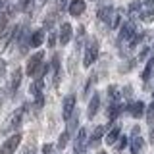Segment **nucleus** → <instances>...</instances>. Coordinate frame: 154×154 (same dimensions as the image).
<instances>
[{
	"instance_id": "nucleus-32",
	"label": "nucleus",
	"mask_w": 154,
	"mask_h": 154,
	"mask_svg": "<svg viewBox=\"0 0 154 154\" xmlns=\"http://www.w3.org/2000/svg\"><path fill=\"white\" fill-rule=\"evenodd\" d=\"M52 152V144H45L42 146V154H50Z\"/></svg>"
},
{
	"instance_id": "nucleus-33",
	"label": "nucleus",
	"mask_w": 154,
	"mask_h": 154,
	"mask_svg": "<svg viewBox=\"0 0 154 154\" xmlns=\"http://www.w3.org/2000/svg\"><path fill=\"white\" fill-rule=\"evenodd\" d=\"M75 125H77V118H73V119L69 122V131H73V129H77Z\"/></svg>"
},
{
	"instance_id": "nucleus-25",
	"label": "nucleus",
	"mask_w": 154,
	"mask_h": 154,
	"mask_svg": "<svg viewBox=\"0 0 154 154\" xmlns=\"http://www.w3.org/2000/svg\"><path fill=\"white\" fill-rule=\"evenodd\" d=\"M139 12H141V2H139V0H133V2L129 4V14L135 16V14H139Z\"/></svg>"
},
{
	"instance_id": "nucleus-17",
	"label": "nucleus",
	"mask_w": 154,
	"mask_h": 154,
	"mask_svg": "<svg viewBox=\"0 0 154 154\" xmlns=\"http://www.w3.org/2000/svg\"><path fill=\"white\" fill-rule=\"evenodd\" d=\"M143 144H144V141L139 137V135H137V137H133L131 144H129V148H131V154H139V152L143 150Z\"/></svg>"
},
{
	"instance_id": "nucleus-31",
	"label": "nucleus",
	"mask_w": 154,
	"mask_h": 154,
	"mask_svg": "<svg viewBox=\"0 0 154 154\" xmlns=\"http://www.w3.org/2000/svg\"><path fill=\"white\" fill-rule=\"evenodd\" d=\"M146 56H148V48H143V50H141V54H139V60H144Z\"/></svg>"
},
{
	"instance_id": "nucleus-20",
	"label": "nucleus",
	"mask_w": 154,
	"mask_h": 154,
	"mask_svg": "<svg viewBox=\"0 0 154 154\" xmlns=\"http://www.w3.org/2000/svg\"><path fill=\"white\" fill-rule=\"evenodd\" d=\"M152 69H154V54L150 56V60H148V64H146V67H144V71H143V79L144 81L152 75Z\"/></svg>"
},
{
	"instance_id": "nucleus-37",
	"label": "nucleus",
	"mask_w": 154,
	"mask_h": 154,
	"mask_svg": "<svg viewBox=\"0 0 154 154\" xmlns=\"http://www.w3.org/2000/svg\"><path fill=\"white\" fill-rule=\"evenodd\" d=\"M98 154H106V152H104V150H100V152H98Z\"/></svg>"
},
{
	"instance_id": "nucleus-30",
	"label": "nucleus",
	"mask_w": 154,
	"mask_h": 154,
	"mask_svg": "<svg viewBox=\"0 0 154 154\" xmlns=\"http://www.w3.org/2000/svg\"><path fill=\"white\" fill-rule=\"evenodd\" d=\"M42 104H45V98H42V93H41V94H37V108H41Z\"/></svg>"
},
{
	"instance_id": "nucleus-6",
	"label": "nucleus",
	"mask_w": 154,
	"mask_h": 154,
	"mask_svg": "<svg viewBox=\"0 0 154 154\" xmlns=\"http://www.w3.org/2000/svg\"><path fill=\"white\" fill-rule=\"evenodd\" d=\"M133 35H135V23L133 21L123 23V27L119 29V41H131Z\"/></svg>"
},
{
	"instance_id": "nucleus-26",
	"label": "nucleus",
	"mask_w": 154,
	"mask_h": 154,
	"mask_svg": "<svg viewBox=\"0 0 154 154\" xmlns=\"http://www.w3.org/2000/svg\"><path fill=\"white\" fill-rule=\"evenodd\" d=\"M144 116H146L148 122H152V119H154V100L150 102V106H148V110H146V114H144Z\"/></svg>"
},
{
	"instance_id": "nucleus-18",
	"label": "nucleus",
	"mask_w": 154,
	"mask_h": 154,
	"mask_svg": "<svg viewBox=\"0 0 154 154\" xmlns=\"http://www.w3.org/2000/svg\"><path fill=\"white\" fill-rule=\"evenodd\" d=\"M42 87H45V83H42V79H35V81L31 83V87H29V93L37 96V94H41V93H42Z\"/></svg>"
},
{
	"instance_id": "nucleus-34",
	"label": "nucleus",
	"mask_w": 154,
	"mask_h": 154,
	"mask_svg": "<svg viewBox=\"0 0 154 154\" xmlns=\"http://www.w3.org/2000/svg\"><path fill=\"white\" fill-rule=\"evenodd\" d=\"M2 73H4V62H0V77H2Z\"/></svg>"
},
{
	"instance_id": "nucleus-10",
	"label": "nucleus",
	"mask_w": 154,
	"mask_h": 154,
	"mask_svg": "<svg viewBox=\"0 0 154 154\" xmlns=\"http://www.w3.org/2000/svg\"><path fill=\"white\" fill-rule=\"evenodd\" d=\"M98 106H100V94L94 93L93 98H91V102H89V110H87V116H89L91 119H93L96 116V112H98Z\"/></svg>"
},
{
	"instance_id": "nucleus-8",
	"label": "nucleus",
	"mask_w": 154,
	"mask_h": 154,
	"mask_svg": "<svg viewBox=\"0 0 154 154\" xmlns=\"http://www.w3.org/2000/svg\"><path fill=\"white\" fill-rule=\"evenodd\" d=\"M71 35H73V29H71L69 23H62L60 27V37H58V41L62 42V45H67V42L71 41Z\"/></svg>"
},
{
	"instance_id": "nucleus-2",
	"label": "nucleus",
	"mask_w": 154,
	"mask_h": 154,
	"mask_svg": "<svg viewBox=\"0 0 154 154\" xmlns=\"http://www.w3.org/2000/svg\"><path fill=\"white\" fill-rule=\"evenodd\" d=\"M42 58H45V52H37V54H33L31 58H29V62H27V67H25V73L29 77H35L37 75V71H38V67L42 66Z\"/></svg>"
},
{
	"instance_id": "nucleus-27",
	"label": "nucleus",
	"mask_w": 154,
	"mask_h": 154,
	"mask_svg": "<svg viewBox=\"0 0 154 154\" xmlns=\"http://www.w3.org/2000/svg\"><path fill=\"white\" fill-rule=\"evenodd\" d=\"M127 146V137H119L118 139V150H123Z\"/></svg>"
},
{
	"instance_id": "nucleus-4",
	"label": "nucleus",
	"mask_w": 154,
	"mask_h": 154,
	"mask_svg": "<svg viewBox=\"0 0 154 154\" xmlns=\"http://www.w3.org/2000/svg\"><path fill=\"white\" fill-rule=\"evenodd\" d=\"M19 143H21V135L16 133V135H12V137L8 139L6 143L0 146V154H14L17 150V146H19Z\"/></svg>"
},
{
	"instance_id": "nucleus-23",
	"label": "nucleus",
	"mask_w": 154,
	"mask_h": 154,
	"mask_svg": "<svg viewBox=\"0 0 154 154\" xmlns=\"http://www.w3.org/2000/svg\"><path fill=\"white\" fill-rule=\"evenodd\" d=\"M141 19L146 21V23H150L154 19V8H148V10H144V12H141Z\"/></svg>"
},
{
	"instance_id": "nucleus-13",
	"label": "nucleus",
	"mask_w": 154,
	"mask_h": 154,
	"mask_svg": "<svg viewBox=\"0 0 154 154\" xmlns=\"http://www.w3.org/2000/svg\"><path fill=\"white\" fill-rule=\"evenodd\" d=\"M104 135H106V125H96L94 131H93V135H91L89 144H98V141L104 137Z\"/></svg>"
},
{
	"instance_id": "nucleus-7",
	"label": "nucleus",
	"mask_w": 154,
	"mask_h": 154,
	"mask_svg": "<svg viewBox=\"0 0 154 154\" xmlns=\"http://www.w3.org/2000/svg\"><path fill=\"white\" fill-rule=\"evenodd\" d=\"M67 12H69L73 17L81 16V14L85 12V0H71L69 6H67Z\"/></svg>"
},
{
	"instance_id": "nucleus-39",
	"label": "nucleus",
	"mask_w": 154,
	"mask_h": 154,
	"mask_svg": "<svg viewBox=\"0 0 154 154\" xmlns=\"http://www.w3.org/2000/svg\"><path fill=\"white\" fill-rule=\"evenodd\" d=\"M152 75H154V69H152Z\"/></svg>"
},
{
	"instance_id": "nucleus-9",
	"label": "nucleus",
	"mask_w": 154,
	"mask_h": 154,
	"mask_svg": "<svg viewBox=\"0 0 154 154\" xmlns=\"http://www.w3.org/2000/svg\"><path fill=\"white\" fill-rule=\"evenodd\" d=\"M85 148H87V129L81 127L75 139V152H83Z\"/></svg>"
},
{
	"instance_id": "nucleus-36",
	"label": "nucleus",
	"mask_w": 154,
	"mask_h": 154,
	"mask_svg": "<svg viewBox=\"0 0 154 154\" xmlns=\"http://www.w3.org/2000/svg\"><path fill=\"white\" fill-rule=\"evenodd\" d=\"M150 141L154 143V127H152V133H150Z\"/></svg>"
},
{
	"instance_id": "nucleus-38",
	"label": "nucleus",
	"mask_w": 154,
	"mask_h": 154,
	"mask_svg": "<svg viewBox=\"0 0 154 154\" xmlns=\"http://www.w3.org/2000/svg\"><path fill=\"white\" fill-rule=\"evenodd\" d=\"M0 8H2V2H0Z\"/></svg>"
},
{
	"instance_id": "nucleus-28",
	"label": "nucleus",
	"mask_w": 154,
	"mask_h": 154,
	"mask_svg": "<svg viewBox=\"0 0 154 154\" xmlns=\"http://www.w3.org/2000/svg\"><path fill=\"white\" fill-rule=\"evenodd\" d=\"M56 45V33H50V35H48V46H54Z\"/></svg>"
},
{
	"instance_id": "nucleus-24",
	"label": "nucleus",
	"mask_w": 154,
	"mask_h": 154,
	"mask_svg": "<svg viewBox=\"0 0 154 154\" xmlns=\"http://www.w3.org/2000/svg\"><path fill=\"white\" fill-rule=\"evenodd\" d=\"M119 25H122V14H114V16H112V21H110V27H112V29H118Z\"/></svg>"
},
{
	"instance_id": "nucleus-14",
	"label": "nucleus",
	"mask_w": 154,
	"mask_h": 154,
	"mask_svg": "<svg viewBox=\"0 0 154 154\" xmlns=\"http://www.w3.org/2000/svg\"><path fill=\"white\" fill-rule=\"evenodd\" d=\"M21 77H23L21 69H16L12 73V81H10V91H12V93H16V91L19 89V85H21Z\"/></svg>"
},
{
	"instance_id": "nucleus-5",
	"label": "nucleus",
	"mask_w": 154,
	"mask_h": 154,
	"mask_svg": "<svg viewBox=\"0 0 154 154\" xmlns=\"http://www.w3.org/2000/svg\"><path fill=\"white\" fill-rule=\"evenodd\" d=\"M75 112V96L73 94H67L64 98V110H62V116H64L66 122H69L71 114Z\"/></svg>"
},
{
	"instance_id": "nucleus-3",
	"label": "nucleus",
	"mask_w": 154,
	"mask_h": 154,
	"mask_svg": "<svg viewBox=\"0 0 154 154\" xmlns=\"http://www.w3.org/2000/svg\"><path fill=\"white\" fill-rule=\"evenodd\" d=\"M23 112H25V106H21V108H17L16 112H14L12 116H10V119L6 122V125H4L2 133H4V131H10V129H17L19 125H21V119H23Z\"/></svg>"
},
{
	"instance_id": "nucleus-22",
	"label": "nucleus",
	"mask_w": 154,
	"mask_h": 154,
	"mask_svg": "<svg viewBox=\"0 0 154 154\" xmlns=\"http://www.w3.org/2000/svg\"><path fill=\"white\" fill-rule=\"evenodd\" d=\"M108 96H110V100H112V102H118V100H119V96H122V94H119V89H118V87H108Z\"/></svg>"
},
{
	"instance_id": "nucleus-12",
	"label": "nucleus",
	"mask_w": 154,
	"mask_h": 154,
	"mask_svg": "<svg viewBox=\"0 0 154 154\" xmlns=\"http://www.w3.org/2000/svg\"><path fill=\"white\" fill-rule=\"evenodd\" d=\"M42 41H45V31H42V29H38V31H35L31 37H29V46L38 48V46L42 45Z\"/></svg>"
},
{
	"instance_id": "nucleus-19",
	"label": "nucleus",
	"mask_w": 154,
	"mask_h": 154,
	"mask_svg": "<svg viewBox=\"0 0 154 154\" xmlns=\"http://www.w3.org/2000/svg\"><path fill=\"white\" fill-rule=\"evenodd\" d=\"M122 108H123V106H119L118 102H114V104L108 108V118H110V119H116V118L119 116V112H122Z\"/></svg>"
},
{
	"instance_id": "nucleus-11",
	"label": "nucleus",
	"mask_w": 154,
	"mask_h": 154,
	"mask_svg": "<svg viewBox=\"0 0 154 154\" xmlns=\"http://www.w3.org/2000/svg\"><path fill=\"white\" fill-rule=\"evenodd\" d=\"M144 112H146V108H144V104L139 100V102H133L131 106H129V114L133 116L135 119H139V118H143Z\"/></svg>"
},
{
	"instance_id": "nucleus-16",
	"label": "nucleus",
	"mask_w": 154,
	"mask_h": 154,
	"mask_svg": "<svg viewBox=\"0 0 154 154\" xmlns=\"http://www.w3.org/2000/svg\"><path fill=\"white\" fill-rule=\"evenodd\" d=\"M119 133H122V129H119V125H116V127H112L108 131V135H106V143L108 144H116L119 139Z\"/></svg>"
},
{
	"instance_id": "nucleus-1",
	"label": "nucleus",
	"mask_w": 154,
	"mask_h": 154,
	"mask_svg": "<svg viewBox=\"0 0 154 154\" xmlns=\"http://www.w3.org/2000/svg\"><path fill=\"white\" fill-rule=\"evenodd\" d=\"M96 58H98V42L94 41H89V45L85 48V56H83V66L85 67H91L96 62Z\"/></svg>"
},
{
	"instance_id": "nucleus-29",
	"label": "nucleus",
	"mask_w": 154,
	"mask_h": 154,
	"mask_svg": "<svg viewBox=\"0 0 154 154\" xmlns=\"http://www.w3.org/2000/svg\"><path fill=\"white\" fill-rule=\"evenodd\" d=\"M29 4H31V0H19V8H21V10L29 8Z\"/></svg>"
},
{
	"instance_id": "nucleus-15",
	"label": "nucleus",
	"mask_w": 154,
	"mask_h": 154,
	"mask_svg": "<svg viewBox=\"0 0 154 154\" xmlns=\"http://www.w3.org/2000/svg\"><path fill=\"white\" fill-rule=\"evenodd\" d=\"M114 8L112 6H104L98 10V19L100 21H112V16H114Z\"/></svg>"
},
{
	"instance_id": "nucleus-35",
	"label": "nucleus",
	"mask_w": 154,
	"mask_h": 154,
	"mask_svg": "<svg viewBox=\"0 0 154 154\" xmlns=\"http://www.w3.org/2000/svg\"><path fill=\"white\" fill-rule=\"evenodd\" d=\"M144 4H146V6H152V4H154V0H144Z\"/></svg>"
},
{
	"instance_id": "nucleus-21",
	"label": "nucleus",
	"mask_w": 154,
	"mask_h": 154,
	"mask_svg": "<svg viewBox=\"0 0 154 154\" xmlns=\"http://www.w3.org/2000/svg\"><path fill=\"white\" fill-rule=\"evenodd\" d=\"M67 141H69V131H64V133L60 135V139H58V144H56V146L62 150V148L67 146Z\"/></svg>"
},
{
	"instance_id": "nucleus-40",
	"label": "nucleus",
	"mask_w": 154,
	"mask_h": 154,
	"mask_svg": "<svg viewBox=\"0 0 154 154\" xmlns=\"http://www.w3.org/2000/svg\"><path fill=\"white\" fill-rule=\"evenodd\" d=\"M152 94H154V93H152Z\"/></svg>"
}]
</instances>
